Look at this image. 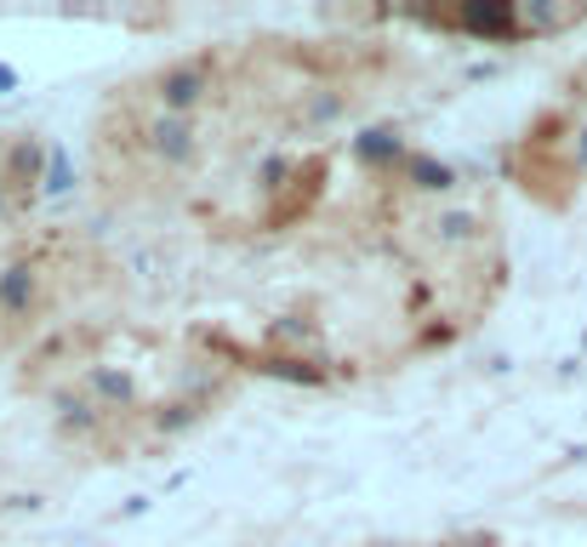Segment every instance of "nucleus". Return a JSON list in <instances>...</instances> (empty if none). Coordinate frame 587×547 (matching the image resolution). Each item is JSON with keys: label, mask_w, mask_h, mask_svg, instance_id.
<instances>
[{"label": "nucleus", "mask_w": 587, "mask_h": 547, "mask_svg": "<svg viewBox=\"0 0 587 547\" xmlns=\"http://www.w3.org/2000/svg\"><path fill=\"white\" fill-rule=\"evenodd\" d=\"M513 7H462L457 12V29H468V35H491V40H508L513 35Z\"/></svg>", "instance_id": "nucleus-5"}, {"label": "nucleus", "mask_w": 587, "mask_h": 547, "mask_svg": "<svg viewBox=\"0 0 587 547\" xmlns=\"http://www.w3.org/2000/svg\"><path fill=\"white\" fill-rule=\"evenodd\" d=\"M360 160H365V166H405V160H411V148H405V137H400V131L376 126V131H365V137H360Z\"/></svg>", "instance_id": "nucleus-4"}, {"label": "nucleus", "mask_w": 587, "mask_h": 547, "mask_svg": "<svg viewBox=\"0 0 587 547\" xmlns=\"http://www.w3.org/2000/svg\"><path fill=\"white\" fill-rule=\"evenodd\" d=\"M91 393H97V411H104V400L109 406H131L137 400L131 377H120V371H91Z\"/></svg>", "instance_id": "nucleus-6"}, {"label": "nucleus", "mask_w": 587, "mask_h": 547, "mask_svg": "<svg viewBox=\"0 0 587 547\" xmlns=\"http://www.w3.org/2000/svg\"><path fill=\"white\" fill-rule=\"evenodd\" d=\"M7 212H12V188H7V177H0V223H7Z\"/></svg>", "instance_id": "nucleus-8"}, {"label": "nucleus", "mask_w": 587, "mask_h": 547, "mask_svg": "<svg viewBox=\"0 0 587 547\" xmlns=\"http://www.w3.org/2000/svg\"><path fill=\"white\" fill-rule=\"evenodd\" d=\"M405 172H411V177H422L417 188H451V183H457V177H451V166H439V160H428V155H411V160H405Z\"/></svg>", "instance_id": "nucleus-7"}, {"label": "nucleus", "mask_w": 587, "mask_h": 547, "mask_svg": "<svg viewBox=\"0 0 587 547\" xmlns=\"http://www.w3.org/2000/svg\"><path fill=\"white\" fill-rule=\"evenodd\" d=\"M155 97H160V109L166 115H194L212 97V58H183V64H172V69H160L155 75Z\"/></svg>", "instance_id": "nucleus-1"}, {"label": "nucleus", "mask_w": 587, "mask_h": 547, "mask_svg": "<svg viewBox=\"0 0 587 547\" xmlns=\"http://www.w3.org/2000/svg\"><path fill=\"white\" fill-rule=\"evenodd\" d=\"M143 137H149V155L166 160V166H188L194 155H200V131H194V115H155L149 126H143Z\"/></svg>", "instance_id": "nucleus-2"}, {"label": "nucleus", "mask_w": 587, "mask_h": 547, "mask_svg": "<svg viewBox=\"0 0 587 547\" xmlns=\"http://www.w3.org/2000/svg\"><path fill=\"white\" fill-rule=\"evenodd\" d=\"M35 303H40V268H35L29 257L0 268V320L23 325V320L35 314Z\"/></svg>", "instance_id": "nucleus-3"}]
</instances>
